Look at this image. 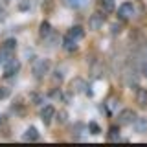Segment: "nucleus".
<instances>
[{"label":"nucleus","instance_id":"nucleus-1","mask_svg":"<svg viewBox=\"0 0 147 147\" xmlns=\"http://www.w3.org/2000/svg\"><path fill=\"white\" fill-rule=\"evenodd\" d=\"M31 70H33V74L37 77H42L44 74L50 72V61L48 59H37L33 63V68H31Z\"/></svg>","mask_w":147,"mask_h":147},{"label":"nucleus","instance_id":"nucleus-2","mask_svg":"<svg viewBox=\"0 0 147 147\" xmlns=\"http://www.w3.org/2000/svg\"><path fill=\"white\" fill-rule=\"evenodd\" d=\"M134 119H136V114L132 112L131 109L121 110V112H119V116H118V121L121 123V125H129V123H134Z\"/></svg>","mask_w":147,"mask_h":147},{"label":"nucleus","instance_id":"nucleus-3","mask_svg":"<svg viewBox=\"0 0 147 147\" xmlns=\"http://www.w3.org/2000/svg\"><path fill=\"white\" fill-rule=\"evenodd\" d=\"M118 15H119V18H131L132 15H134V6H132L131 2H125V4H121L119 6V9H118Z\"/></svg>","mask_w":147,"mask_h":147},{"label":"nucleus","instance_id":"nucleus-4","mask_svg":"<svg viewBox=\"0 0 147 147\" xmlns=\"http://www.w3.org/2000/svg\"><path fill=\"white\" fill-rule=\"evenodd\" d=\"M53 116H55V109L52 107V105H44V107L40 109V118H42V121L46 123V125L52 121Z\"/></svg>","mask_w":147,"mask_h":147},{"label":"nucleus","instance_id":"nucleus-5","mask_svg":"<svg viewBox=\"0 0 147 147\" xmlns=\"http://www.w3.org/2000/svg\"><path fill=\"white\" fill-rule=\"evenodd\" d=\"M103 22H105V17L101 15V13H94L88 20V26H90V30H99V28L103 26Z\"/></svg>","mask_w":147,"mask_h":147},{"label":"nucleus","instance_id":"nucleus-6","mask_svg":"<svg viewBox=\"0 0 147 147\" xmlns=\"http://www.w3.org/2000/svg\"><path fill=\"white\" fill-rule=\"evenodd\" d=\"M18 68H20L18 61H15V59H7V61H6V77L15 76V74L18 72Z\"/></svg>","mask_w":147,"mask_h":147},{"label":"nucleus","instance_id":"nucleus-7","mask_svg":"<svg viewBox=\"0 0 147 147\" xmlns=\"http://www.w3.org/2000/svg\"><path fill=\"white\" fill-rule=\"evenodd\" d=\"M83 35H85V31H83L81 26H74V28L68 30V37H72V39H76V40L83 39Z\"/></svg>","mask_w":147,"mask_h":147},{"label":"nucleus","instance_id":"nucleus-8","mask_svg":"<svg viewBox=\"0 0 147 147\" xmlns=\"http://www.w3.org/2000/svg\"><path fill=\"white\" fill-rule=\"evenodd\" d=\"M70 86H72V90H74V92H83V90L86 88V83L83 81L81 77H76V79L70 83Z\"/></svg>","mask_w":147,"mask_h":147},{"label":"nucleus","instance_id":"nucleus-9","mask_svg":"<svg viewBox=\"0 0 147 147\" xmlns=\"http://www.w3.org/2000/svg\"><path fill=\"white\" fill-rule=\"evenodd\" d=\"M63 46H64V50H68V52H76L77 50V40L66 35V39L63 40Z\"/></svg>","mask_w":147,"mask_h":147},{"label":"nucleus","instance_id":"nucleus-10","mask_svg":"<svg viewBox=\"0 0 147 147\" xmlns=\"http://www.w3.org/2000/svg\"><path fill=\"white\" fill-rule=\"evenodd\" d=\"M136 101L140 103V107H147V90L145 88H138V92H136Z\"/></svg>","mask_w":147,"mask_h":147},{"label":"nucleus","instance_id":"nucleus-11","mask_svg":"<svg viewBox=\"0 0 147 147\" xmlns=\"http://www.w3.org/2000/svg\"><path fill=\"white\" fill-rule=\"evenodd\" d=\"M24 138H26V140H30V142L39 140V131H37L35 127H30V129H28V131L24 132Z\"/></svg>","mask_w":147,"mask_h":147},{"label":"nucleus","instance_id":"nucleus-12","mask_svg":"<svg viewBox=\"0 0 147 147\" xmlns=\"http://www.w3.org/2000/svg\"><path fill=\"white\" fill-rule=\"evenodd\" d=\"M15 48H17V40H15V39H7V40H4L2 50H6V52H13Z\"/></svg>","mask_w":147,"mask_h":147},{"label":"nucleus","instance_id":"nucleus-13","mask_svg":"<svg viewBox=\"0 0 147 147\" xmlns=\"http://www.w3.org/2000/svg\"><path fill=\"white\" fill-rule=\"evenodd\" d=\"M66 6H70V7H81V6H85L88 0H63Z\"/></svg>","mask_w":147,"mask_h":147},{"label":"nucleus","instance_id":"nucleus-14","mask_svg":"<svg viewBox=\"0 0 147 147\" xmlns=\"http://www.w3.org/2000/svg\"><path fill=\"white\" fill-rule=\"evenodd\" d=\"M134 127H136V131L138 132H144L145 131V129H147V121H145V119H134Z\"/></svg>","mask_w":147,"mask_h":147},{"label":"nucleus","instance_id":"nucleus-15","mask_svg":"<svg viewBox=\"0 0 147 147\" xmlns=\"http://www.w3.org/2000/svg\"><path fill=\"white\" fill-rule=\"evenodd\" d=\"M88 131H90V134H99L101 129H99V125H98L96 121H92L90 125H88Z\"/></svg>","mask_w":147,"mask_h":147},{"label":"nucleus","instance_id":"nucleus-16","mask_svg":"<svg viewBox=\"0 0 147 147\" xmlns=\"http://www.w3.org/2000/svg\"><path fill=\"white\" fill-rule=\"evenodd\" d=\"M50 31H52L50 30V24L48 22H42V24H40V35L46 37V35H50Z\"/></svg>","mask_w":147,"mask_h":147},{"label":"nucleus","instance_id":"nucleus-17","mask_svg":"<svg viewBox=\"0 0 147 147\" xmlns=\"http://www.w3.org/2000/svg\"><path fill=\"white\" fill-rule=\"evenodd\" d=\"M101 4H103L105 11H112L114 9V0H101Z\"/></svg>","mask_w":147,"mask_h":147},{"label":"nucleus","instance_id":"nucleus-18","mask_svg":"<svg viewBox=\"0 0 147 147\" xmlns=\"http://www.w3.org/2000/svg\"><path fill=\"white\" fill-rule=\"evenodd\" d=\"M109 138H110V140H118V138H119V134H118V127H110Z\"/></svg>","mask_w":147,"mask_h":147},{"label":"nucleus","instance_id":"nucleus-19","mask_svg":"<svg viewBox=\"0 0 147 147\" xmlns=\"http://www.w3.org/2000/svg\"><path fill=\"white\" fill-rule=\"evenodd\" d=\"M4 98H7V90L4 86H0V99H4Z\"/></svg>","mask_w":147,"mask_h":147},{"label":"nucleus","instance_id":"nucleus-20","mask_svg":"<svg viewBox=\"0 0 147 147\" xmlns=\"http://www.w3.org/2000/svg\"><path fill=\"white\" fill-rule=\"evenodd\" d=\"M30 7V2H20V9H28Z\"/></svg>","mask_w":147,"mask_h":147},{"label":"nucleus","instance_id":"nucleus-21","mask_svg":"<svg viewBox=\"0 0 147 147\" xmlns=\"http://www.w3.org/2000/svg\"><path fill=\"white\" fill-rule=\"evenodd\" d=\"M64 119H66V114L61 112V114H59V121H64Z\"/></svg>","mask_w":147,"mask_h":147},{"label":"nucleus","instance_id":"nucleus-22","mask_svg":"<svg viewBox=\"0 0 147 147\" xmlns=\"http://www.w3.org/2000/svg\"><path fill=\"white\" fill-rule=\"evenodd\" d=\"M145 76H147V68H145Z\"/></svg>","mask_w":147,"mask_h":147}]
</instances>
